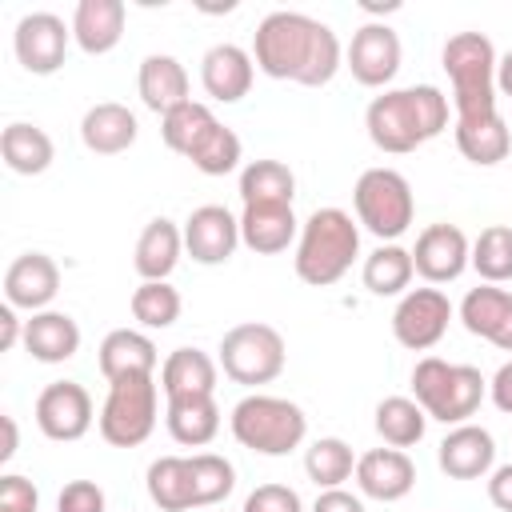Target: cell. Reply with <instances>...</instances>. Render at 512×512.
<instances>
[{"instance_id":"obj_6","label":"cell","mask_w":512,"mask_h":512,"mask_svg":"<svg viewBox=\"0 0 512 512\" xmlns=\"http://www.w3.org/2000/svg\"><path fill=\"white\" fill-rule=\"evenodd\" d=\"M412 392H416V404L428 412V420L456 428V424H468V416H476L488 392V380L472 364H448L440 356H424L412 368Z\"/></svg>"},{"instance_id":"obj_48","label":"cell","mask_w":512,"mask_h":512,"mask_svg":"<svg viewBox=\"0 0 512 512\" xmlns=\"http://www.w3.org/2000/svg\"><path fill=\"white\" fill-rule=\"evenodd\" d=\"M16 344H24V324L16 320V308L4 304L0 308V352H12Z\"/></svg>"},{"instance_id":"obj_22","label":"cell","mask_w":512,"mask_h":512,"mask_svg":"<svg viewBox=\"0 0 512 512\" xmlns=\"http://www.w3.org/2000/svg\"><path fill=\"white\" fill-rule=\"evenodd\" d=\"M300 236V220L292 204H244L240 212V244L256 256H276Z\"/></svg>"},{"instance_id":"obj_17","label":"cell","mask_w":512,"mask_h":512,"mask_svg":"<svg viewBox=\"0 0 512 512\" xmlns=\"http://www.w3.org/2000/svg\"><path fill=\"white\" fill-rule=\"evenodd\" d=\"M352 476H356V488L380 504H396L416 488V464L408 460L404 448H372L356 456Z\"/></svg>"},{"instance_id":"obj_30","label":"cell","mask_w":512,"mask_h":512,"mask_svg":"<svg viewBox=\"0 0 512 512\" xmlns=\"http://www.w3.org/2000/svg\"><path fill=\"white\" fill-rule=\"evenodd\" d=\"M0 156L16 176H40L56 160V144L44 128H36L28 120H12L0 132Z\"/></svg>"},{"instance_id":"obj_19","label":"cell","mask_w":512,"mask_h":512,"mask_svg":"<svg viewBox=\"0 0 512 512\" xmlns=\"http://www.w3.org/2000/svg\"><path fill=\"white\" fill-rule=\"evenodd\" d=\"M436 464L440 472H448L452 480H480L492 472L496 464V440L488 428L480 424H456L440 448H436Z\"/></svg>"},{"instance_id":"obj_49","label":"cell","mask_w":512,"mask_h":512,"mask_svg":"<svg viewBox=\"0 0 512 512\" xmlns=\"http://www.w3.org/2000/svg\"><path fill=\"white\" fill-rule=\"evenodd\" d=\"M0 428H4V448H0V464H8L12 456H16V444H20V436H16V420L4 412L0 416Z\"/></svg>"},{"instance_id":"obj_3","label":"cell","mask_w":512,"mask_h":512,"mask_svg":"<svg viewBox=\"0 0 512 512\" xmlns=\"http://www.w3.org/2000/svg\"><path fill=\"white\" fill-rule=\"evenodd\" d=\"M360 256V228L344 208H316L296 236V276L312 288L336 284Z\"/></svg>"},{"instance_id":"obj_37","label":"cell","mask_w":512,"mask_h":512,"mask_svg":"<svg viewBox=\"0 0 512 512\" xmlns=\"http://www.w3.org/2000/svg\"><path fill=\"white\" fill-rule=\"evenodd\" d=\"M476 276L484 284H504L512 280V228L508 224H488L480 228V236L472 240V260Z\"/></svg>"},{"instance_id":"obj_1","label":"cell","mask_w":512,"mask_h":512,"mask_svg":"<svg viewBox=\"0 0 512 512\" xmlns=\"http://www.w3.org/2000/svg\"><path fill=\"white\" fill-rule=\"evenodd\" d=\"M252 60L272 80H296L304 88H324L340 72V40L336 32L304 12H268L252 36Z\"/></svg>"},{"instance_id":"obj_7","label":"cell","mask_w":512,"mask_h":512,"mask_svg":"<svg viewBox=\"0 0 512 512\" xmlns=\"http://www.w3.org/2000/svg\"><path fill=\"white\" fill-rule=\"evenodd\" d=\"M352 208L356 224L380 236V244H396V236H404L416 216L412 184L396 168H364L352 188Z\"/></svg>"},{"instance_id":"obj_44","label":"cell","mask_w":512,"mask_h":512,"mask_svg":"<svg viewBox=\"0 0 512 512\" xmlns=\"http://www.w3.org/2000/svg\"><path fill=\"white\" fill-rule=\"evenodd\" d=\"M40 508V492L28 476L4 472L0 476V512H36Z\"/></svg>"},{"instance_id":"obj_5","label":"cell","mask_w":512,"mask_h":512,"mask_svg":"<svg viewBox=\"0 0 512 512\" xmlns=\"http://www.w3.org/2000/svg\"><path fill=\"white\" fill-rule=\"evenodd\" d=\"M228 428H232L236 444L248 448V452H256V456H288L292 448L304 444L308 416H304L300 404H292L284 396L252 392V396H244L232 408Z\"/></svg>"},{"instance_id":"obj_45","label":"cell","mask_w":512,"mask_h":512,"mask_svg":"<svg viewBox=\"0 0 512 512\" xmlns=\"http://www.w3.org/2000/svg\"><path fill=\"white\" fill-rule=\"evenodd\" d=\"M488 500L500 512H512V464H500L488 472Z\"/></svg>"},{"instance_id":"obj_12","label":"cell","mask_w":512,"mask_h":512,"mask_svg":"<svg viewBox=\"0 0 512 512\" xmlns=\"http://www.w3.org/2000/svg\"><path fill=\"white\" fill-rule=\"evenodd\" d=\"M36 428L56 444L80 440L92 428V396H88V388L76 384V380H52L36 396Z\"/></svg>"},{"instance_id":"obj_34","label":"cell","mask_w":512,"mask_h":512,"mask_svg":"<svg viewBox=\"0 0 512 512\" xmlns=\"http://www.w3.org/2000/svg\"><path fill=\"white\" fill-rule=\"evenodd\" d=\"M296 176L284 160H248L240 168V200L244 204H292Z\"/></svg>"},{"instance_id":"obj_10","label":"cell","mask_w":512,"mask_h":512,"mask_svg":"<svg viewBox=\"0 0 512 512\" xmlns=\"http://www.w3.org/2000/svg\"><path fill=\"white\" fill-rule=\"evenodd\" d=\"M448 320H452V300L440 288H408L392 312V336L412 352H428L444 340Z\"/></svg>"},{"instance_id":"obj_46","label":"cell","mask_w":512,"mask_h":512,"mask_svg":"<svg viewBox=\"0 0 512 512\" xmlns=\"http://www.w3.org/2000/svg\"><path fill=\"white\" fill-rule=\"evenodd\" d=\"M312 512H364V500L344 492V488H324L312 504Z\"/></svg>"},{"instance_id":"obj_23","label":"cell","mask_w":512,"mask_h":512,"mask_svg":"<svg viewBox=\"0 0 512 512\" xmlns=\"http://www.w3.org/2000/svg\"><path fill=\"white\" fill-rule=\"evenodd\" d=\"M100 376L112 384V380H124V376H156V364H160V352L152 344L148 332H136V328H112L104 340H100Z\"/></svg>"},{"instance_id":"obj_16","label":"cell","mask_w":512,"mask_h":512,"mask_svg":"<svg viewBox=\"0 0 512 512\" xmlns=\"http://www.w3.org/2000/svg\"><path fill=\"white\" fill-rule=\"evenodd\" d=\"M472 260V244L456 224H428L416 236L412 248V264L428 284H448L456 280Z\"/></svg>"},{"instance_id":"obj_20","label":"cell","mask_w":512,"mask_h":512,"mask_svg":"<svg viewBox=\"0 0 512 512\" xmlns=\"http://www.w3.org/2000/svg\"><path fill=\"white\" fill-rule=\"evenodd\" d=\"M252 76H256V60L240 44H212L200 60V84L220 104L244 100L252 88Z\"/></svg>"},{"instance_id":"obj_13","label":"cell","mask_w":512,"mask_h":512,"mask_svg":"<svg viewBox=\"0 0 512 512\" xmlns=\"http://www.w3.org/2000/svg\"><path fill=\"white\" fill-rule=\"evenodd\" d=\"M240 248V216H232L224 204H200L184 220V252L196 264H228Z\"/></svg>"},{"instance_id":"obj_11","label":"cell","mask_w":512,"mask_h":512,"mask_svg":"<svg viewBox=\"0 0 512 512\" xmlns=\"http://www.w3.org/2000/svg\"><path fill=\"white\" fill-rule=\"evenodd\" d=\"M68 40H72V24H64L56 12H28L16 20L12 32L16 60L32 76H52L68 56Z\"/></svg>"},{"instance_id":"obj_42","label":"cell","mask_w":512,"mask_h":512,"mask_svg":"<svg viewBox=\"0 0 512 512\" xmlns=\"http://www.w3.org/2000/svg\"><path fill=\"white\" fill-rule=\"evenodd\" d=\"M240 512H304V500L288 484H260L256 492H248Z\"/></svg>"},{"instance_id":"obj_27","label":"cell","mask_w":512,"mask_h":512,"mask_svg":"<svg viewBox=\"0 0 512 512\" xmlns=\"http://www.w3.org/2000/svg\"><path fill=\"white\" fill-rule=\"evenodd\" d=\"M180 252H184V228H176L168 216H156L136 236L132 268L140 272V280H168L172 268L180 264Z\"/></svg>"},{"instance_id":"obj_50","label":"cell","mask_w":512,"mask_h":512,"mask_svg":"<svg viewBox=\"0 0 512 512\" xmlns=\"http://www.w3.org/2000/svg\"><path fill=\"white\" fill-rule=\"evenodd\" d=\"M496 92L512 96V52H504V56L496 60Z\"/></svg>"},{"instance_id":"obj_40","label":"cell","mask_w":512,"mask_h":512,"mask_svg":"<svg viewBox=\"0 0 512 512\" xmlns=\"http://www.w3.org/2000/svg\"><path fill=\"white\" fill-rule=\"evenodd\" d=\"M212 124H216V112H212L208 104H200V100H188V104L172 108L168 116H160V136H164V144H168L172 152L188 156V152L196 148V140H200Z\"/></svg>"},{"instance_id":"obj_15","label":"cell","mask_w":512,"mask_h":512,"mask_svg":"<svg viewBox=\"0 0 512 512\" xmlns=\"http://www.w3.org/2000/svg\"><path fill=\"white\" fill-rule=\"evenodd\" d=\"M60 292V268L48 252H24L4 272V304L16 312H44Z\"/></svg>"},{"instance_id":"obj_35","label":"cell","mask_w":512,"mask_h":512,"mask_svg":"<svg viewBox=\"0 0 512 512\" xmlns=\"http://www.w3.org/2000/svg\"><path fill=\"white\" fill-rule=\"evenodd\" d=\"M428 412L412 396H384L376 404V432L388 448H412L424 440Z\"/></svg>"},{"instance_id":"obj_8","label":"cell","mask_w":512,"mask_h":512,"mask_svg":"<svg viewBox=\"0 0 512 512\" xmlns=\"http://www.w3.org/2000/svg\"><path fill=\"white\" fill-rule=\"evenodd\" d=\"M284 360H288L284 336L264 320H244L220 336V360L216 364L224 368L228 380H236L244 388L272 384L284 372Z\"/></svg>"},{"instance_id":"obj_31","label":"cell","mask_w":512,"mask_h":512,"mask_svg":"<svg viewBox=\"0 0 512 512\" xmlns=\"http://www.w3.org/2000/svg\"><path fill=\"white\" fill-rule=\"evenodd\" d=\"M164 424H168V436L184 448H204L216 440L220 432V408H216V396H180V400H168V412H164Z\"/></svg>"},{"instance_id":"obj_32","label":"cell","mask_w":512,"mask_h":512,"mask_svg":"<svg viewBox=\"0 0 512 512\" xmlns=\"http://www.w3.org/2000/svg\"><path fill=\"white\" fill-rule=\"evenodd\" d=\"M456 148L464 160L480 164V168H492L500 164L508 152H512V132L504 124V116H484V120H456Z\"/></svg>"},{"instance_id":"obj_28","label":"cell","mask_w":512,"mask_h":512,"mask_svg":"<svg viewBox=\"0 0 512 512\" xmlns=\"http://www.w3.org/2000/svg\"><path fill=\"white\" fill-rule=\"evenodd\" d=\"M216 360L200 348H176L160 364V388L168 400L180 396H216Z\"/></svg>"},{"instance_id":"obj_41","label":"cell","mask_w":512,"mask_h":512,"mask_svg":"<svg viewBox=\"0 0 512 512\" xmlns=\"http://www.w3.org/2000/svg\"><path fill=\"white\" fill-rule=\"evenodd\" d=\"M192 476H196V508H212V504L228 500L232 488H236L232 460H224L216 452H196L192 456Z\"/></svg>"},{"instance_id":"obj_43","label":"cell","mask_w":512,"mask_h":512,"mask_svg":"<svg viewBox=\"0 0 512 512\" xmlns=\"http://www.w3.org/2000/svg\"><path fill=\"white\" fill-rule=\"evenodd\" d=\"M56 512H104V488L96 480H68L56 496Z\"/></svg>"},{"instance_id":"obj_38","label":"cell","mask_w":512,"mask_h":512,"mask_svg":"<svg viewBox=\"0 0 512 512\" xmlns=\"http://www.w3.org/2000/svg\"><path fill=\"white\" fill-rule=\"evenodd\" d=\"M304 472H308V480L316 488H340L356 472V456L340 436H320L304 452Z\"/></svg>"},{"instance_id":"obj_39","label":"cell","mask_w":512,"mask_h":512,"mask_svg":"<svg viewBox=\"0 0 512 512\" xmlns=\"http://www.w3.org/2000/svg\"><path fill=\"white\" fill-rule=\"evenodd\" d=\"M180 292L168 284V280H140V288L132 292V320H140L144 328H172L180 320Z\"/></svg>"},{"instance_id":"obj_36","label":"cell","mask_w":512,"mask_h":512,"mask_svg":"<svg viewBox=\"0 0 512 512\" xmlns=\"http://www.w3.org/2000/svg\"><path fill=\"white\" fill-rule=\"evenodd\" d=\"M240 156H244L240 136H236L228 124H220V120H216V124L196 140V148L188 152L192 168L204 172V176H228V172H236V168H240Z\"/></svg>"},{"instance_id":"obj_25","label":"cell","mask_w":512,"mask_h":512,"mask_svg":"<svg viewBox=\"0 0 512 512\" xmlns=\"http://www.w3.org/2000/svg\"><path fill=\"white\" fill-rule=\"evenodd\" d=\"M24 348L40 364H64L80 352V324L68 312L44 308L24 320Z\"/></svg>"},{"instance_id":"obj_21","label":"cell","mask_w":512,"mask_h":512,"mask_svg":"<svg viewBox=\"0 0 512 512\" xmlns=\"http://www.w3.org/2000/svg\"><path fill=\"white\" fill-rule=\"evenodd\" d=\"M140 136V124H136V112L128 104H116V100H100L84 112L80 120V140L88 152L96 156H120L136 144Z\"/></svg>"},{"instance_id":"obj_33","label":"cell","mask_w":512,"mask_h":512,"mask_svg":"<svg viewBox=\"0 0 512 512\" xmlns=\"http://www.w3.org/2000/svg\"><path fill=\"white\" fill-rule=\"evenodd\" d=\"M364 288L372 296H404L412 276H416V264H412V252L400 248V244H380L376 252L364 256Z\"/></svg>"},{"instance_id":"obj_14","label":"cell","mask_w":512,"mask_h":512,"mask_svg":"<svg viewBox=\"0 0 512 512\" xmlns=\"http://www.w3.org/2000/svg\"><path fill=\"white\" fill-rule=\"evenodd\" d=\"M348 72L364 88H384L400 72V36L388 24H364L348 44Z\"/></svg>"},{"instance_id":"obj_26","label":"cell","mask_w":512,"mask_h":512,"mask_svg":"<svg viewBox=\"0 0 512 512\" xmlns=\"http://www.w3.org/2000/svg\"><path fill=\"white\" fill-rule=\"evenodd\" d=\"M124 0H80L72 12V40L88 56H104L120 44L124 36Z\"/></svg>"},{"instance_id":"obj_47","label":"cell","mask_w":512,"mask_h":512,"mask_svg":"<svg viewBox=\"0 0 512 512\" xmlns=\"http://www.w3.org/2000/svg\"><path fill=\"white\" fill-rule=\"evenodd\" d=\"M488 396L504 416H512V360L496 368V376L488 380Z\"/></svg>"},{"instance_id":"obj_18","label":"cell","mask_w":512,"mask_h":512,"mask_svg":"<svg viewBox=\"0 0 512 512\" xmlns=\"http://www.w3.org/2000/svg\"><path fill=\"white\" fill-rule=\"evenodd\" d=\"M460 324L500 352H512V292L496 284L468 288L460 300Z\"/></svg>"},{"instance_id":"obj_2","label":"cell","mask_w":512,"mask_h":512,"mask_svg":"<svg viewBox=\"0 0 512 512\" xmlns=\"http://www.w3.org/2000/svg\"><path fill=\"white\" fill-rule=\"evenodd\" d=\"M364 128L380 152H392V156L416 152L420 144L436 140L448 128V96L436 84L388 88L368 104Z\"/></svg>"},{"instance_id":"obj_9","label":"cell","mask_w":512,"mask_h":512,"mask_svg":"<svg viewBox=\"0 0 512 512\" xmlns=\"http://www.w3.org/2000/svg\"><path fill=\"white\" fill-rule=\"evenodd\" d=\"M160 408L156 376H124L108 384L104 408H100V436L112 448H136L152 436Z\"/></svg>"},{"instance_id":"obj_4","label":"cell","mask_w":512,"mask_h":512,"mask_svg":"<svg viewBox=\"0 0 512 512\" xmlns=\"http://www.w3.org/2000/svg\"><path fill=\"white\" fill-rule=\"evenodd\" d=\"M444 72L452 80L456 120L496 116V48L484 32H456L444 40Z\"/></svg>"},{"instance_id":"obj_29","label":"cell","mask_w":512,"mask_h":512,"mask_svg":"<svg viewBox=\"0 0 512 512\" xmlns=\"http://www.w3.org/2000/svg\"><path fill=\"white\" fill-rule=\"evenodd\" d=\"M148 500L160 512H188L196 508V476H192V456H160L148 464Z\"/></svg>"},{"instance_id":"obj_24","label":"cell","mask_w":512,"mask_h":512,"mask_svg":"<svg viewBox=\"0 0 512 512\" xmlns=\"http://www.w3.org/2000/svg\"><path fill=\"white\" fill-rule=\"evenodd\" d=\"M136 92L144 100V108H152L156 116H168L172 108L188 104V72L176 56L168 52H152L140 60V72H136Z\"/></svg>"}]
</instances>
